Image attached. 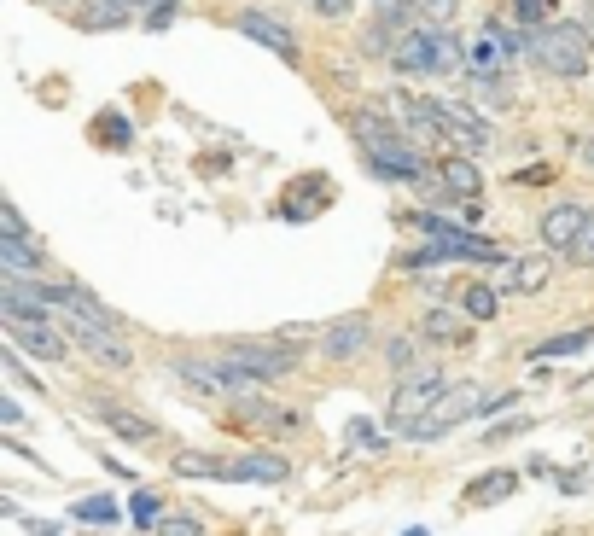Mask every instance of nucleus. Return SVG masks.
Instances as JSON below:
<instances>
[{"instance_id":"f8f14e48","label":"nucleus","mask_w":594,"mask_h":536,"mask_svg":"<svg viewBox=\"0 0 594 536\" xmlns=\"http://www.w3.org/2000/svg\"><path fill=\"white\" fill-rule=\"evenodd\" d=\"M589 216L594 210H583V204H554L548 216H542V245L548 251H577V239H583V228H589Z\"/></svg>"},{"instance_id":"c9c22d12","label":"nucleus","mask_w":594,"mask_h":536,"mask_svg":"<svg viewBox=\"0 0 594 536\" xmlns=\"http://www.w3.org/2000/svg\"><path fill=\"white\" fill-rule=\"evenodd\" d=\"M356 0H309V12H321V18H344Z\"/></svg>"},{"instance_id":"6e6552de","label":"nucleus","mask_w":594,"mask_h":536,"mask_svg":"<svg viewBox=\"0 0 594 536\" xmlns=\"http://www.w3.org/2000/svg\"><path fill=\"white\" fill-rule=\"evenodd\" d=\"M391 65L402 70V76H443L437 30H402V41L391 47Z\"/></svg>"},{"instance_id":"20e7f679","label":"nucleus","mask_w":594,"mask_h":536,"mask_svg":"<svg viewBox=\"0 0 594 536\" xmlns=\"http://www.w3.org/2000/svg\"><path fill=\"white\" fill-rule=\"evenodd\" d=\"M449 385L437 379L431 368H420V373H408L402 385H396V397H391V432H402V437H414L420 432V420H426L431 408H437V397H443Z\"/></svg>"},{"instance_id":"0eeeda50","label":"nucleus","mask_w":594,"mask_h":536,"mask_svg":"<svg viewBox=\"0 0 594 536\" xmlns=\"http://www.w3.org/2000/svg\"><path fill=\"white\" fill-rule=\"evenodd\" d=\"M431 123H437V134H443V140H455L466 158L490 146L484 117H478V111H466V105H455V100H431Z\"/></svg>"},{"instance_id":"72a5a7b5","label":"nucleus","mask_w":594,"mask_h":536,"mask_svg":"<svg viewBox=\"0 0 594 536\" xmlns=\"http://www.w3.org/2000/svg\"><path fill=\"white\" fill-rule=\"evenodd\" d=\"M99 140H105V146H129V129H123V117H117V111H105V117H99Z\"/></svg>"},{"instance_id":"79ce46f5","label":"nucleus","mask_w":594,"mask_h":536,"mask_svg":"<svg viewBox=\"0 0 594 536\" xmlns=\"http://www.w3.org/2000/svg\"><path fill=\"white\" fill-rule=\"evenodd\" d=\"M402 536H426V531H402Z\"/></svg>"},{"instance_id":"b1692460","label":"nucleus","mask_w":594,"mask_h":536,"mask_svg":"<svg viewBox=\"0 0 594 536\" xmlns=\"http://www.w3.org/2000/svg\"><path fill=\"white\" fill-rule=\"evenodd\" d=\"M315 199H332V187L321 181V175H309V181H297L292 193L280 199V216H292V222H309V204Z\"/></svg>"},{"instance_id":"aec40b11","label":"nucleus","mask_w":594,"mask_h":536,"mask_svg":"<svg viewBox=\"0 0 594 536\" xmlns=\"http://www.w3.org/2000/svg\"><path fill=\"white\" fill-rule=\"evenodd\" d=\"M6 327H12V338H18L30 356H41V362H59V356H65V338L53 333L47 321H6Z\"/></svg>"},{"instance_id":"c03bdc74","label":"nucleus","mask_w":594,"mask_h":536,"mask_svg":"<svg viewBox=\"0 0 594 536\" xmlns=\"http://www.w3.org/2000/svg\"><path fill=\"white\" fill-rule=\"evenodd\" d=\"M164 12H169V0H164Z\"/></svg>"},{"instance_id":"c756f323","label":"nucleus","mask_w":594,"mask_h":536,"mask_svg":"<svg viewBox=\"0 0 594 536\" xmlns=\"http://www.w3.org/2000/svg\"><path fill=\"white\" fill-rule=\"evenodd\" d=\"M385 362H391V368L402 373V379H408V373H414V362H420V356H414V333L391 338V356H385Z\"/></svg>"},{"instance_id":"39448f33","label":"nucleus","mask_w":594,"mask_h":536,"mask_svg":"<svg viewBox=\"0 0 594 536\" xmlns=\"http://www.w3.org/2000/svg\"><path fill=\"white\" fill-rule=\"evenodd\" d=\"M513 53H519V35L507 30V24H490V30L466 35V59H472V76H484V82H495L501 70L513 65Z\"/></svg>"},{"instance_id":"a19ab883","label":"nucleus","mask_w":594,"mask_h":536,"mask_svg":"<svg viewBox=\"0 0 594 536\" xmlns=\"http://www.w3.org/2000/svg\"><path fill=\"white\" fill-rule=\"evenodd\" d=\"M583 30H594V0H589V24H583Z\"/></svg>"},{"instance_id":"423d86ee","label":"nucleus","mask_w":594,"mask_h":536,"mask_svg":"<svg viewBox=\"0 0 594 536\" xmlns=\"http://www.w3.org/2000/svg\"><path fill=\"white\" fill-rule=\"evenodd\" d=\"M222 362H228L233 373H245V379H257V385L297 368V356L286 350V344H228V350H222Z\"/></svg>"},{"instance_id":"37998d69","label":"nucleus","mask_w":594,"mask_h":536,"mask_svg":"<svg viewBox=\"0 0 594 536\" xmlns=\"http://www.w3.org/2000/svg\"><path fill=\"white\" fill-rule=\"evenodd\" d=\"M53 6H65V0H53Z\"/></svg>"},{"instance_id":"58836bf2","label":"nucleus","mask_w":594,"mask_h":536,"mask_svg":"<svg viewBox=\"0 0 594 536\" xmlns=\"http://www.w3.org/2000/svg\"><path fill=\"white\" fill-rule=\"evenodd\" d=\"M0 420H6V426H18V420H24V408H18L12 397H0Z\"/></svg>"},{"instance_id":"412c9836","label":"nucleus","mask_w":594,"mask_h":536,"mask_svg":"<svg viewBox=\"0 0 594 536\" xmlns=\"http://www.w3.org/2000/svg\"><path fill=\"white\" fill-rule=\"evenodd\" d=\"M513 490H519V472L495 467V472H484V478H472V484H466V502H472V507H495V502H507Z\"/></svg>"},{"instance_id":"7ed1b4c3","label":"nucleus","mask_w":594,"mask_h":536,"mask_svg":"<svg viewBox=\"0 0 594 536\" xmlns=\"http://www.w3.org/2000/svg\"><path fill=\"white\" fill-rule=\"evenodd\" d=\"M362 146H367V164H373V175H385V181H420V175L431 169L408 134L367 129V123H362Z\"/></svg>"},{"instance_id":"c85d7f7f","label":"nucleus","mask_w":594,"mask_h":536,"mask_svg":"<svg viewBox=\"0 0 594 536\" xmlns=\"http://www.w3.org/2000/svg\"><path fill=\"white\" fill-rule=\"evenodd\" d=\"M344 437H350V443H356V449H373V455H379V449H385V432H379V426H373V420H350V426H344Z\"/></svg>"},{"instance_id":"9d476101","label":"nucleus","mask_w":594,"mask_h":536,"mask_svg":"<svg viewBox=\"0 0 594 536\" xmlns=\"http://www.w3.org/2000/svg\"><path fill=\"white\" fill-rule=\"evenodd\" d=\"M65 327H70V338L94 356L99 368H129V362H134V350H129V338H123V333H111V327H88V321H76V315H65Z\"/></svg>"},{"instance_id":"ea45409f","label":"nucleus","mask_w":594,"mask_h":536,"mask_svg":"<svg viewBox=\"0 0 594 536\" xmlns=\"http://www.w3.org/2000/svg\"><path fill=\"white\" fill-rule=\"evenodd\" d=\"M577 158H583V169L594 175V134H583V140H577Z\"/></svg>"},{"instance_id":"2eb2a0df","label":"nucleus","mask_w":594,"mask_h":536,"mask_svg":"<svg viewBox=\"0 0 594 536\" xmlns=\"http://www.w3.org/2000/svg\"><path fill=\"white\" fill-rule=\"evenodd\" d=\"M437 187H443L449 199L478 204V193H484V175H478V164H472L466 152H455V158H443V164H437Z\"/></svg>"},{"instance_id":"f03ea898","label":"nucleus","mask_w":594,"mask_h":536,"mask_svg":"<svg viewBox=\"0 0 594 536\" xmlns=\"http://www.w3.org/2000/svg\"><path fill=\"white\" fill-rule=\"evenodd\" d=\"M175 379H187V385L204 391L210 402H251L257 397V379L233 373L222 356H181V362H175Z\"/></svg>"},{"instance_id":"f257e3e1","label":"nucleus","mask_w":594,"mask_h":536,"mask_svg":"<svg viewBox=\"0 0 594 536\" xmlns=\"http://www.w3.org/2000/svg\"><path fill=\"white\" fill-rule=\"evenodd\" d=\"M530 59L548 70V76H560V82H571V76H589V30L583 24H542V30L530 35Z\"/></svg>"},{"instance_id":"e433bc0d","label":"nucleus","mask_w":594,"mask_h":536,"mask_svg":"<svg viewBox=\"0 0 594 536\" xmlns=\"http://www.w3.org/2000/svg\"><path fill=\"white\" fill-rule=\"evenodd\" d=\"M408 6H414V0H379V18H396V24H408Z\"/></svg>"},{"instance_id":"9b49d317","label":"nucleus","mask_w":594,"mask_h":536,"mask_svg":"<svg viewBox=\"0 0 594 536\" xmlns=\"http://www.w3.org/2000/svg\"><path fill=\"white\" fill-rule=\"evenodd\" d=\"M233 30L251 35V41H257V47H268V53H280L286 65H297V35L286 30L280 18H268V12H251V6H245V12H233Z\"/></svg>"},{"instance_id":"7c9ffc66","label":"nucleus","mask_w":594,"mask_h":536,"mask_svg":"<svg viewBox=\"0 0 594 536\" xmlns=\"http://www.w3.org/2000/svg\"><path fill=\"white\" fill-rule=\"evenodd\" d=\"M129 519H134V525H158V519H164V513H158V496H152V490L129 496Z\"/></svg>"},{"instance_id":"bb28decb","label":"nucleus","mask_w":594,"mask_h":536,"mask_svg":"<svg viewBox=\"0 0 594 536\" xmlns=\"http://www.w3.org/2000/svg\"><path fill=\"white\" fill-rule=\"evenodd\" d=\"M513 18L530 24V30H542V24H560V6L554 0H513Z\"/></svg>"},{"instance_id":"6ab92c4d","label":"nucleus","mask_w":594,"mask_h":536,"mask_svg":"<svg viewBox=\"0 0 594 536\" xmlns=\"http://www.w3.org/2000/svg\"><path fill=\"white\" fill-rule=\"evenodd\" d=\"M0 274H18V280H41L47 257L35 251L30 239H0Z\"/></svg>"},{"instance_id":"4c0bfd02","label":"nucleus","mask_w":594,"mask_h":536,"mask_svg":"<svg viewBox=\"0 0 594 536\" xmlns=\"http://www.w3.org/2000/svg\"><path fill=\"white\" fill-rule=\"evenodd\" d=\"M571 257H577V263H594V216H589V228H583V239H577Z\"/></svg>"},{"instance_id":"a878e982","label":"nucleus","mask_w":594,"mask_h":536,"mask_svg":"<svg viewBox=\"0 0 594 536\" xmlns=\"http://www.w3.org/2000/svg\"><path fill=\"white\" fill-rule=\"evenodd\" d=\"M577 350H594V327H577V333H560L548 344H536V362H560V356H577Z\"/></svg>"},{"instance_id":"f704fd0d","label":"nucleus","mask_w":594,"mask_h":536,"mask_svg":"<svg viewBox=\"0 0 594 536\" xmlns=\"http://www.w3.org/2000/svg\"><path fill=\"white\" fill-rule=\"evenodd\" d=\"M0 239H30V234H24V216H18V204H0Z\"/></svg>"},{"instance_id":"2f4dec72","label":"nucleus","mask_w":594,"mask_h":536,"mask_svg":"<svg viewBox=\"0 0 594 536\" xmlns=\"http://www.w3.org/2000/svg\"><path fill=\"white\" fill-rule=\"evenodd\" d=\"M152 531H158V536H198V519H187V513H164Z\"/></svg>"},{"instance_id":"cd10ccee","label":"nucleus","mask_w":594,"mask_h":536,"mask_svg":"<svg viewBox=\"0 0 594 536\" xmlns=\"http://www.w3.org/2000/svg\"><path fill=\"white\" fill-rule=\"evenodd\" d=\"M181 478H228V461H210V455H175Z\"/></svg>"},{"instance_id":"4468645a","label":"nucleus","mask_w":594,"mask_h":536,"mask_svg":"<svg viewBox=\"0 0 594 536\" xmlns=\"http://www.w3.org/2000/svg\"><path fill=\"white\" fill-rule=\"evenodd\" d=\"M548 280H554V257H513V263L495 268L501 292H542Z\"/></svg>"},{"instance_id":"5701e85b","label":"nucleus","mask_w":594,"mask_h":536,"mask_svg":"<svg viewBox=\"0 0 594 536\" xmlns=\"http://www.w3.org/2000/svg\"><path fill=\"white\" fill-rule=\"evenodd\" d=\"M239 420L257 426V432H292L297 426V408H274V402H239Z\"/></svg>"},{"instance_id":"4be33fe9","label":"nucleus","mask_w":594,"mask_h":536,"mask_svg":"<svg viewBox=\"0 0 594 536\" xmlns=\"http://www.w3.org/2000/svg\"><path fill=\"white\" fill-rule=\"evenodd\" d=\"M478 321H466L461 309H431L426 321H420V338H437V344H466Z\"/></svg>"},{"instance_id":"f3484780","label":"nucleus","mask_w":594,"mask_h":536,"mask_svg":"<svg viewBox=\"0 0 594 536\" xmlns=\"http://www.w3.org/2000/svg\"><path fill=\"white\" fill-rule=\"evenodd\" d=\"M228 478H239V484H280L286 478V455L280 449H251V455L228 461Z\"/></svg>"},{"instance_id":"a211bd4d","label":"nucleus","mask_w":594,"mask_h":536,"mask_svg":"<svg viewBox=\"0 0 594 536\" xmlns=\"http://www.w3.org/2000/svg\"><path fill=\"white\" fill-rule=\"evenodd\" d=\"M455 309H461L466 321H495V315H501V286L461 280V286H455Z\"/></svg>"},{"instance_id":"1a4fd4ad","label":"nucleus","mask_w":594,"mask_h":536,"mask_svg":"<svg viewBox=\"0 0 594 536\" xmlns=\"http://www.w3.org/2000/svg\"><path fill=\"white\" fill-rule=\"evenodd\" d=\"M478 408V385H449L443 397H437V408H431L426 420H420V432H414V443H431V437H443V432H455L466 414Z\"/></svg>"},{"instance_id":"473e14b6","label":"nucleus","mask_w":594,"mask_h":536,"mask_svg":"<svg viewBox=\"0 0 594 536\" xmlns=\"http://www.w3.org/2000/svg\"><path fill=\"white\" fill-rule=\"evenodd\" d=\"M76 519H94V525H111V519H117V507L105 502V496H94V502H76Z\"/></svg>"},{"instance_id":"ddd939ff","label":"nucleus","mask_w":594,"mask_h":536,"mask_svg":"<svg viewBox=\"0 0 594 536\" xmlns=\"http://www.w3.org/2000/svg\"><path fill=\"white\" fill-rule=\"evenodd\" d=\"M367 344H373V327H367L362 315H350V321H332L327 333H321V356L356 362V356H367Z\"/></svg>"},{"instance_id":"dca6fc26","label":"nucleus","mask_w":594,"mask_h":536,"mask_svg":"<svg viewBox=\"0 0 594 536\" xmlns=\"http://www.w3.org/2000/svg\"><path fill=\"white\" fill-rule=\"evenodd\" d=\"M94 414H99V420H105V426H111L117 437H129V443H152V437H158V426H152L146 414L123 408L117 397H94Z\"/></svg>"},{"instance_id":"393cba45","label":"nucleus","mask_w":594,"mask_h":536,"mask_svg":"<svg viewBox=\"0 0 594 536\" xmlns=\"http://www.w3.org/2000/svg\"><path fill=\"white\" fill-rule=\"evenodd\" d=\"M461 12V0H414L408 6V30H443Z\"/></svg>"}]
</instances>
